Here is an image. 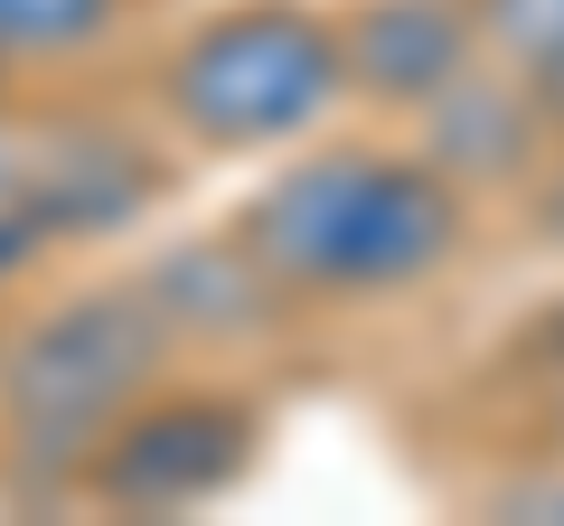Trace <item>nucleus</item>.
Returning a JSON list of instances; mask_svg holds the SVG:
<instances>
[{
	"instance_id": "1",
	"label": "nucleus",
	"mask_w": 564,
	"mask_h": 526,
	"mask_svg": "<svg viewBox=\"0 0 564 526\" xmlns=\"http://www.w3.org/2000/svg\"><path fill=\"white\" fill-rule=\"evenodd\" d=\"M470 198L433 151H311L254 188L236 254L282 302H377L462 254Z\"/></svg>"
},
{
	"instance_id": "2",
	"label": "nucleus",
	"mask_w": 564,
	"mask_h": 526,
	"mask_svg": "<svg viewBox=\"0 0 564 526\" xmlns=\"http://www.w3.org/2000/svg\"><path fill=\"white\" fill-rule=\"evenodd\" d=\"M170 358V310L151 283H95L66 292L57 310L20 329V348L0 358V432L20 470H66L76 480L95 442L161 385Z\"/></svg>"
},
{
	"instance_id": "3",
	"label": "nucleus",
	"mask_w": 564,
	"mask_h": 526,
	"mask_svg": "<svg viewBox=\"0 0 564 526\" xmlns=\"http://www.w3.org/2000/svg\"><path fill=\"white\" fill-rule=\"evenodd\" d=\"M170 122L207 151H273L302 142L339 113L348 95V47L339 20L302 10V0H245V10H217L198 20L180 47H170Z\"/></svg>"
},
{
	"instance_id": "4",
	"label": "nucleus",
	"mask_w": 564,
	"mask_h": 526,
	"mask_svg": "<svg viewBox=\"0 0 564 526\" xmlns=\"http://www.w3.org/2000/svg\"><path fill=\"white\" fill-rule=\"evenodd\" d=\"M254 461V414L236 395H141L113 432L85 461V489L104 507H132V517H180V507H207L245 480Z\"/></svg>"
},
{
	"instance_id": "5",
	"label": "nucleus",
	"mask_w": 564,
	"mask_h": 526,
	"mask_svg": "<svg viewBox=\"0 0 564 526\" xmlns=\"http://www.w3.org/2000/svg\"><path fill=\"white\" fill-rule=\"evenodd\" d=\"M339 47H348V95L404 103V113L443 103L489 57L470 0H367L339 20Z\"/></svg>"
},
{
	"instance_id": "6",
	"label": "nucleus",
	"mask_w": 564,
	"mask_h": 526,
	"mask_svg": "<svg viewBox=\"0 0 564 526\" xmlns=\"http://www.w3.org/2000/svg\"><path fill=\"white\" fill-rule=\"evenodd\" d=\"M480 10V39L508 76L527 85L545 132H564V0H470Z\"/></svg>"
},
{
	"instance_id": "7",
	"label": "nucleus",
	"mask_w": 564,
	"mask_h": 526,
	"mask_svg": "<svg viewBox=\"0 0 564 526\" xmlns=\"http://www.w3.org/2000/svg\"><path fill=\"white\" fill-rule=\"evenodd\" d=\"M122 20V0H0V66L76 57Z\"/></svg>"
},
{
	"instance_id": "8",
	"label": "nucleus",
	"mask_w": 564,
	"mask_h": 526,
	"mask_svg": "<svg viewBox=\"0 0 564 526\" xmlns=\"http://www.w3.org/2000/svg\"><path fill=\"white\" fill-rule=\"evenodd\" d=\"M39 244H47V226H39V217H0V283H10V273H20Z\"/></svg>"
}]
</instances>
